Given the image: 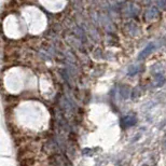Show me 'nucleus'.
Wrapping results in <instances>:
<instances>
[{"label":"nucleus","instance_id":"f257e3e1","mask_svg":"<svg viewBox=\"0 0 166 166\" xmlns=\"http://www.w3.org/2000/svg\"><path fill=\"white\" fill-rule=\"evenodd\" d=\"M153 49H154V44H153V43H150V44H149V46H148L147 48H146L145 50H144V51H142L141 53L139 54V56H138V57H139L140 59L147 57L148 55L151 53V51H152Z\"/></svg>","mask_w":166,"mask_h":166}]
</instances>
